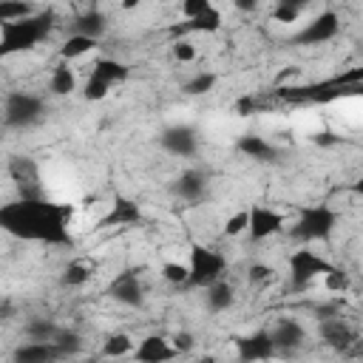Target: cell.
Wrapping results in <instances>:
<instances>
[{
  "mask_svg": "<svg viewBox=\"0 0 363 363\" xmlns=\"http://www.w3.org/2000/svg\"><path fill=\"white\" fill-rule=\"evenodd\" d=\"M71 204L51 201L45 196L37 199H14L0 204V230L20 238V241H34V244H48V247H71Z\"/></svg>",
  "mask_w": 363,
  "mask_h": 363,
  "instance_id": "1",
  "label": "cell"
},
{
  "mask_svg": "<svg viewBox=\"0 0 363 363\" xmlns=\"http://www.w3.org/2000/svg\"><path fill=\"white\" fill-rule=\"evenodd\" d=\"M54 26H57V14L48 9L20 17V20L0 23V60H9L14 54H26V51L37 48L51 34Z\"/></svg>",
  "mask_w": 363,
  "mask_h": 363,
  "instance_id": "2",
  "label": "cell"
},
{
  "mask_svg": "<svg viewBox=\"0 0 363 363\" xmlns=\"http://www.w3.org/2000/svg\"><path fill=\"white\" fill-rule=\"evenodd\" d=\"M337 210L329 204H303L295 210V221L289 227V235L301 244H312V241H326L335 230H337Z\"/></svg>",
  "mask_w": 363,
  "mask_h": 363,
  "instance_id": "3",
  "label": "cell"
},
{
  "mask_svg": "<svg viewBox=\"0 0 363 363\" xmlns=\"http://www.w3.org/2000/svg\"><path fill=\"white\" fill-rule=\"evenodd\" d=\"M227 272V258L224 252H218L216 247L207 244H190V255H187V289H204L213 281L224 278Z\"/></svg>",
  "mask_w": 363,
  "mask_h": 363,
  "instance_id": "4",
  "label": "cell"
},
{
  "mask_svg": "<svg viewBox=\"0 0 363 363\" xmlns=\"http://www.w3.org/2000/svg\"><path fill=\"white\" fill-rule=\"evenodd\" d=\"M3 125L11 130H26L43 122L45 116V99L31 91H11L3 102Z\"/></svg>",
  "mask_w": 363,
  "mask_h": 363,
  "instance_id": "5",
  "label": "cell"
},
{
  "mask_svg": "<svg viewBox=\"0 0 363 363\" xmlns=\"http://www.w3.org/2000/svg\"><path fill=\"white\" fill-rule=\"evenodd\" d=\"M335 264L329 258H323L320 252L309 250V247H298L289 255V286L292 289H306L309 284H315L323 272H329Z\"/></svg>",
  "mask_w": 363,
  "mask_h": 363,
  "instance_id": "6",
  "label": "cell"
},
{
  "mask_svg": "<svg viewBox=\"0 0 363 363\" xmlns=\"http://www.w3.org/2000/svg\"><path fill=\"white\" fill-rule=\"evenodd\" d=\"M6 170H9V179L14 182L20 199L45 196V190H43V170H40V162L34 156H26V153L9 156Z\"/></svg>",
  "mask_w": 363,
  "mask_h": 363,
  "instance_id": "7",
  "label": "cell"
},
{
  "mask_svg": "<svg viewBox=\"0 0 363 363\" xmlns=\"http://www.w3.org/2000/svg\"><path fill=\"white\" fill-rule=\"evenodd\" d=\"M337 34H340V17H337V11L323 9V11H318L309 23H303V26L289 37V43H292V45H320V43L335 40Z\"/></svg>",
  "mask_w": 363,
  "mask_h": 363,
  "instance_id": "8",
  "label": "cell"
},
{
  "mask_svg": "<svg viewBox=\"0 0 363 363\" xmlns=\"http://www.w3.org/2000/svg\"><path fill=\"white\" fill-rule=\"evenodd\" d=\"M286 230V218L284 213H278L275 207H267V204H252L247 210V230L244 235L258 244V241H267L272 235H281Z\"/></svg>",
  "mask_w": 363,
  "mask_h": 363,
  "instance_id": "9",
  "label": "cell"
},
{
  "mask_svg": "<svg viewBox=\"0 0 363 363\" xmlns=\"http://www.w3.org/2000/svg\"><path fill=\"white\" fill-rule=\"evenodd\" d=\"M159 147L176 159H190L199 153V130L193 125H167L159 133Z\"/></svg>",
  "mask_w": 363,
  "mask_h": 363,
  "instance_id": "10",
  "label": "cell"
},
{
  "mask_svg": "<svg viewBox=\"0 0 363 363\" xmlns=\"http://www.w3.org/2000/svg\"><path fill=\"white\" fill-rule=\"evenodd\" d=\"M267 332H269V340L275 346V354H292L309 337L306 335V326L301 320H295V318H278Z\"/></svg>",
  "mask_w": 363,
  "mask_h": 363,
  "instance_id": "11",
  "label": "cell"
},
{
  "mask_svg": "<svg viewBox=\"0 0 363 363\" xmlns=\"http://www.w3.org/2000/svg\"><path fill=\"white\" fill-rule=\"evenodd\" d=\"M108 295L116 301V303H122V306H142L145 303V286H142V278H139V272L136 269H125V272H119L111 284H108Z\"/></svg>",
  "mask_w": 363,
  "mask_h": 363,
  "instance_id": "12",
  "label": "cell"
},
{
  "mask_svg": "<svg viewBox=\"0 0 363 363\" xmlns=\"http://www.w3.org/2000/svg\"><path fill=\"white\" fill-rule=\"evenodd\" d=\"M318 335H320V340H323L326 346H332V349H337V352H346V349L357 340V329H354L346 318H340V315L320 318V320H318Z\"/></svg>",
  "mask_w": 363,
  "mask_h": 363,
  "instance_id": "13",
  "label": "cell"
},
{
  "mask_svg": "<svg viewBox=\"0 0 363 363\" xmlns=\"http://www.w3.org/2000/svg\"><path fill=\"white\" fill-rule=\"evenodd\" d=\"M224 17L216 6H207L204 11L193 14V17H182L179 26H173V37H187V34H216L221 31Z\"/></svg>",
  "mask_w": 363,
  "mask_h": 363,
  "instance_id": "14",
  "label": "cell"
},
{
  "mask_svg": "<svg viewBox=\"0 0 363 363\" xmlns=\"http://www.w3.org/2000/svg\"><path fill=\"white\" fill-rule=\"evenodd\" d=\"M235 354L238 360H269L275 357V346L269 340V332L267 329H255L250 335H241L235 337Z\"/></svg>",
  "mask_w": 363,
  "mask_h": 363,
  "instance_id": "15",
  "label": "cell"
},
{
  "mask_svg": "<svg viewBox=\"0 0 363 363\" xmlns=\"http://www.w3.org/2000/svg\"><path fill=\"white\" fill-rule=\"evenodd\" d=\"M207 173L204 170H199V167H187V170H182L179 176H176V182H173V193H176V199H182V201H187V204H199L201 199H204V193H207Z\"/></svg>",
  "mask_w": 363,
  "mask_h": 363,
  "instance_id": "16",
  "label": "cell"
},
{
  "mask_svg": "<svg viewBox=\"0 0 363 363\" xmlns=\"http://www.w3.org/2000/svg\"><path fill=\"white\" fill-rule=\"evenodd\" d=\"M130 357L139 360V363H164V360H173L179 354H176V349L170 346V340L164 335H147L133 346Z\"/></svg>",
  "mask_w": 363,
  "mask_h": 363,
  "instance_id": "17",
  "label": "cell"
},
{
  "mask_svg": "<svg viewBox=\"0 0 363 363\" xmlns=\"http://www.w3.org/2000/svg\"><path fill=\"white\" fill-rule=\"evenodd\" d=\"M133 224H142V207L133 199L113 196V201H111L105 218L99 221V227H133Z\"/></svg>",
  "mask_w": 363,
  "mask_h": 363,
  "instance_id": "18",
  "label": "cell"
},
{
  "mask_svg": "<svg viewBox=\"0 0 363 363\" xmlns=\"http://www.w3.org/2000/svg\"><path fill=\"white\" fill-rule=\"evenodd\" d=\"M11 357L17 363H51V360H62V354L54 346V340H28V337H26V343H20L11 352Z\"/></svg>",
  "mask_w": 363,
  "mask_h": 363,
  "instance_id": "19",
  "label": "cell"
},
{
  "mask_svg": "<svg viewBox=\"0 0 363 363\" xmlns=\"http://www.w3.org/2000/svg\"><path fill=\"white\" fill-rule=\"evenodd\" d=\"M235 150H238L241 156L252 159V162H275V159L281 156V150H278L269 139H264V136H258V133H244V136H238V139H235Z\"/></svg>",
  "mask_w": 363,
  "mask_h": 363,
  "instance_id": "20",
  "label": "cell"
},
{
  "mask_svg": "<svg viewBox=\"0 0 363 363\" xmlns=\"http://www.w3.org/2000/svg\"><path fill=\"white\" fill-rule=\"evenodd\" d=\"M204 301H207V309L210 312L221 315V312L233 309V303H235V286L227 278H218L210 286H204Z\"/></svg>",
  "mask_w": 363,
  "mask_h": 363,
  "instance_id": "21",
  "label": "cell"
},
{
  "mask_svg": "<svg viewBox=\"0 0 363 363\" xmlns=\"http://www.w3.org/2000/svg\"><path fill=\"white\" fill-rule=\"evenodd\" d=\"M96 272V261H88V258H74L62 267L60 272V284L68 286V289H79L91 281V275Z\"/></svg>",
  "mask_w": 363,
  "mask_h": 363,
  "instance_id": "22",
  "label": "cell"
},
{
  "mask_svg": "<svg viewBox=\"0 0 363 363\" xmlns=\"http://www.w3.org/2000/svg\"><path fill=\"white\" fill-rule=\"evenodd\" d=\"M91 77H96V79H102V82H108L113 88L116 82H125L130 77V68H128V62H122L116 57H99L91 65Z\"/></svg>",
  "mask_w": 363,
  "mask_h": 363,
  "instance_id": "23",
  "label": "cell"
},
{
  "mask_svg": "<svg viewBox=\"0 0 363 363\" xmlns=\"http://www.w3.org/2000/svg\"><path fill=\"white\" fill-rule=\"evenodd\" d=\"M48 91L54 96H71L77 91V74L71 68V62L60 60L54 68H51V77H48Z\"/></svg>",
  "mask_w": 363,
  "mask_h": 363,
  "instance_id": "24",
  "label": "cell"
},
{
  "mask_svg": "<svg viewBox=\"0 0 363 363\" xmlns=\"http://www.w3.org/2000/svg\"><path fill=\"white\" fill-rule=\"evenodd\" d=\"M96 45H99V40H94V37H88V34H77V31H71V34L65 37V43L60 45V60L74 62V60L91 54Z\"/></svg>",
  "mask_w": 363,
  "mask_h": 363,
  "instance_id": "25",
  "label": "cell"
},
{
  "mask_svg": "<svg viewBox=\"0 0 363 363\" xmlns=\"http://www.w3.org/2000/svg\"><path fill=\"white\" fill-rule=\"evenodd\" d=\"M74 31L99 40V37L108 31V17H105L99 9H88V11H82V14L74 20Z\"/></svg>",
  "mask_w": 363,
  "mask_h": 363,
  "instance_id": "26",
  "label": "cell"
},
{
  "mask_svg": "<svg viewBox=\"0 0 363 363\" xmlns=\"http://www.w3.org/2000/svg\"><path fill=\"white\" fill-rule=\"evenodd\" d=\"M51 340H54V346L60 349L62 360H65V357H77V354L85 349V337H82L77 329H68V326H60Z\"/></svg>",
  "mask_w": 363,
  "mask_h": 363,
  "instance_id": "27",
  "label": "cell"
},
{
  "mask_svg": "<svg viewBox=\"0 0 363 363\" xmlns=\"http://www.w3.org/2000/svg\"><path fill=\"white\" fill-rule=\"evenodd\" d=\"M133 346H136V340H133L128 332H113V335H108V337L102 340L99 354H102V357H128V354L133 352Z\"/></svg>",
  "mask_w": 363,
  "mask_h": 363,
  "instance_id": "28",
  "label": "cell"
},
{
  "mask_svg": "<svg viewBox=\"0 0 363 363\" xmlns=\"http://www.w3.org/2000/svg\"><path fill=\"white\" fill-rule=\"evenodd\" d=\"M216 82H218V77L213 71H196L190 79L182 82V94H187V96H204V94H210L216 88Z\"/></svg>",
  "mask_w": 363,
  "mask_h": 363,
  "instance_id": "29",
  "label": "cell"
},
{
  "mask_svg": "<svg viewBox=\"0 0 363 363\" xmlns=\"http://www.w3.org/2000/svg\"><path fill=\"white\" fill-rule=\"evenodd\" d=\"M57 329H60V326H57L51 318H28V320L23 323V335H26L28 340H51Z\"/></svg>",
  "mask_w": 363,
  "mask_h": 363,
  "instance_id": "30",
  "label": "cell"
},
{
  "mask_svg": "<svg viewBox=\"0 0 363 363\" xmlns=\"http://www.w3.org/2000/svg\"><path fill=\"white\" fill-rule=\"evenodd\" d=\"M28 14H34V6H31V3L0 0V23H9V20H20V17H28Z\"/></svg>",
  "mask_w": 363,
  "mask_h": 363,
  "instance_id": "31",
  "label": "cell"
},
{
  "mask_svg": "<svg viewBox=\"0 0 363 363\" xmlns=\"http://www.w3.org/2000/svg\"><path fill=\"white\" fill-rule=\"evenodd\" d=\"M162 278L173 286H184L187 281V264L184 261H164L162 264Z\"/></svg>",
  "mask_w": 363,
  "mask_h": 363,
  "instance_id": "32",
  "label": "cell"
},
{
  "mask_svg": "<svg viewBox=\"0 0 363 363\" xmlns=\"http://www.w3.org/2000/svg\"><path fill=\"white\" fill-rule=\"evenodd\" d=\"M272 278H275V269H272L269 264L255 261V264L247 267V284H250V286H264V284H269Z\"/></svg>",
  "mask_w": 363,
  "mask_h": 363,
  "instance_id": "33",
  "label": "cell"
},
{
  "mask_svg": "<svg viewBox=\"0 0 363 363\" xmlns=\"http://www.w3.org/2000/svg\"><path fill=\"white\" fill-rule=\"evenodd\" d=\"M320 281H323V289L326 292H346L349 289V275L340 267H332L329 272H323Z\"/></svg>",
  "mask_w": 363,
  "mask_h": 363,
  "instance_id": "34",
  "label": "cell"
},
{
  "mask_svg": "<svg viewBox=\"0 0 363 363\" xmlns=\"http://www.w3.org/2000/svg\"><path fill=\"white\" fill-rule=\"evenodd\" d=\"M301 14H303V9H295V6H289V3H278V0H275V6H272V11H269V17H272L275 23H284V26L298 23Z\"/></svg>",
  "mask_w": 363,
  "mask_h": 363,
  "instance_id": "35",
  "label": "cell"
},
{
  "mask_svg": "<svg viewBox=\"0 0 363 363\" xmlns=\"http://www.w3.org/2000/svg\"><path fill=\"white\" fill-rule=\"evenodd\" d=\"M170 54H173L176 62H193V60H196V45H193L187 37H173Z\"/></svg>",
  "mask_w": 363,
  "mask_h": 363,
  "instance_id": "36",
  "label": "cell"
},
{
  "mask_svg": "<svg viewBox=\"0 0 363 363\" xmlns=\"http://www.w3.org/2000/svg\"><path fill=\"white\" fill-rule=\"evenodd\" d=\"M108 91H111V85L102 82V79H96V77H88L85 85H82V96H85L88 102H102V99L108 96Z\"/></svg>",
  "mask_w": 363,
  "mask_h": 363,
  "instance_id": "37",
  "label": "cell"
},
{
  "mask_svg": "<svg viewBox=\"0 0 363 363\" xmlns=\"http://www.w3.org/2000/svg\"><path fill=\"white\" fill-rule=\"evenodd\" d=\"M244 230H247V210H235L233 216H227V221H224L227 238H238V235H244Z\"/></svg>",
  "mask_w": 363,
  "mask_h": 363,
  "instance_id": "38",
  "label": "cell"
},
{
  "mask_svg": "<svg viewBox=\"0 0 363 363\" xmlns=\"http://www.w3.org/2000/svg\"><path fill=\"white\" fill-rule=\"evenodd\" d=\"M170 340V346L176 349V354H190L193 349H196V337L190 335V332H184V329H179L173 337H167Z\"/></svg>",
  "mask_w": 363,
  "mask_h": 363,
  "instance_id": "39",
  "label": "cell"
},
{
  "mask_svg": "<svg viewBox=\"0 0 363 363\" xmlns=\"http://www.w3.org/2000/svg\"><path fill=\"white\" fill-rule=\"evenodd\" d=\"M207 6H213V0H182L179 3V11H182V17H193V14L204 11Z\"/></svg>",
  "mask_w": 363,
  "mask_h": 363,
  "instance_id": "40",
  "label": "cell"
},
{
  "mask_svg": "<svg viewBox=\"0 0 363 363\" xmlns=\"http://www.w3.org/2000/svg\"><path fill=\"white\" fill-rule=\"evenodd\" d=\"M230 3H233V9L241 11V14H250V11H255V9L261 6V0H230Z\"/></svg>",
  "mask_w": 363,
  "mask_h": 363,
  "instance_id": "41",
  "label": "cell"
},
{
  "mask_svg": "<svg viewBox=\"0 0 363 363\" xmlns=\"http://www.w3.org/2000/svg\"><path fill=\"white\" fill-rule=\"evenodd\" d=\"M14 312H17V306H14L9 298H0V323L11 320V318H14Z\"/></svg>",
  "mask_w": 363,
  "mask_h": 363,
  "instance_id": "42",
  "label": "cell"
},
{
  "mask_svg": "<svg viewBox=\"0 0 363 363\" xmlns=\"http://www.w3.org/2000/svg\"><path fill=\"white\" fill-rule=\"evenodd\" d=\"M315 145H337V136L335 133H329V130H323V133H315Z\"/></svg>",
  "mask_w": 363,
  "mask_h": 363,
  "instance_id": "43",
  "label": "cell"
},
{
  "mask_svg": "<svg viewBox=\"0 0 363 363\" xmlns=\"http://www.w3.org/2000/svg\"><path fill=\"white\" fill-rule=\"evenodd\" d=\"M139 3H142V0H119V6H122L125 11H133V9H139Z\"/></svg>",
  "mask_w": 363,
  "mask_h": 363,
  "instance_id": "44",
  "label": "cell"
},
{
  "mask_svg": "<svg viewBox=\"0 0 363 363\" xmlns=\"http://www.w3.org/2000/svg\"><path fill=\"white\" fill-rule=\"evenodd\" d=\"M278 3H289V6H295V9H306V6L315 3V0H278Z\"/></svg>",
  "mask_w": 363,
  "mask_h": 363,
  "instance_id": "45",
  "label": "cell"
},
{
  "mask_svg": "<svg viewBox=\"0 0 363 363\" xmlns=\"http://www.w3.org/2000/svg\"><path fill=\"white\" fill-rule=\"evenodd\" d=\"M3 128H6V125H3V116H0V133H3Z\"/></svg>",
  "mask_w": 363,
  "mask_h": 363,
  "instance_id": "46",
  "label": "cell"
},
{
  "mask_svg": "<svg viewBox=\"0 0 363 363\" xmlns=\"http://www.w3.org/2000/svg\"><path fill=\"white\" fill-rule=\"evenodd\" d=\"M14 3H31V0H14Z\"/></svg>",
  "mask_w": 363,
  "mask_h": 363,
  "instance_id": "47",
  "label": "cell"
}]
</instances>
